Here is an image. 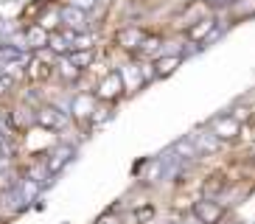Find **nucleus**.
Here are the masks:
<instances>
[{"label":"nucleus","instance_id":"f257e3e1","mask_svg":"<svg viewBox=\"0 0 255 224\" xmlns=\"http://www.w3.org/2000/svg\"><path fill=\"white\" fill-rule=\"evenodd\" d=\"M121 79H124V87H127L129 93H135V90H140L146 82L157 79V76H154V65H137V62H129V65L121 67Z\"/></svg>","mask_w":255,"mask_h":224},{"label":"nucleus","instance_id":"f03ea898","mask_svg":"<svg viewBox=\"0 0 255 224\" xmlns=\"http://www.w3.org/2000/svg\"><path fill=\"white\" fill-rule=\"evenodd\" d=\"M208 126L219 134V140H222V143L239 140V134L244 132V123H241L236 115H230V112H222V115H216V118L208 123Z\"/></svg>","mask_w":255,"mask_h":224},{"label":"nucleus","instance_id":"7ed1b4c3","mask_svg":"<svg viewBox=\"0 0 255 224\" xmlns=\"http://www.w3.org/2000/svg\"><path fill=\"white\" fill-rule=\"evenodd\" d=\"M34 120H37L42 129H48V132H59V129H65L70 123V112H62L59 107L45 104L34 112Z\"/></svg>","mask_w":255,"mask_h":224},{"label":"nucleus","instance_id":"20e7f679","mask_svg":"<svg viewBox=\"0 0 255 224\" xmlns=\"http://www.w3.org/2000/svg\"><path fill=\"white\" fill-rule=\"evenodd\" d=\"M194 219L199 224H219L222 219H225V208H222V202L219 199L205 196V199L194 202Z\"/></svg>","mask_w":255,"mask_h":224},{"label":"nucleus","instance_id":"39448f33","mask_svg":"<svg viewBox=\"0 0 255 224\" xmlns=\"http://www.w3.org/2000/svg\"><path fill=\"white\" fill-rule=\"evenodd\" d=\"M124 79H121V70H110L107 76H101V82L96 87V96L101 101H118L124 96Z\"/></svg>","mask_w":255,"mask_h":224},{"label":"nucleus","instance_id":"423d86ee","mask_svg":"<svg viewBox=\"0 0 255 224\" xmlns=\"http://www.w3.org/2000/svg\"><path fill=\"white\" fill-rule=\"evenodd\" d=\"M216 22H219L216 14H205V17H199V20H194L185 28L188 42H208V39L213 37V31H216Z\"/></svg>","mask_w":255,"mask_h":224},{"label":"nucleus","instance_id":"0eeeda50","mask_svg":"<svg viewBox=\"0 0 255 224\" xmlns=\"http://www.w3.org/2000/svg\"><path fill=\"white\" fill-rule=\"evenodd\" d=\"M146 31L137 28V25H127V28H121L118 34H115V45L118 48H124V51L129 53H140V45L146 42Z\"/></svg>","mask_w":255,"mask_h":224},{"label":"nucleus","instance_id":"6e6552de","mask_svg":"<svg viewBox=\"0 0 255 224\" xmlns=\"http://www.w3.org/2000/svg\"><path fill=\"white\" fill-rule=\"evenodd\" d=\"M73 157H76V149L70 146V143H59V146H53V149L48 151V157H45L48 174H51V177H56V174H59L62 168L73 160Z\"/></svg>","mask_w":255,"mask_h":224},{"label":"nucleus","instance_id":"1a4fd4ad","mask_svg":"<svg viewBox=\"0 0 255 224\" xmlns=\"http://www.w3.org/2000/svg\"><path fill=\"white\" fill-rule=\"evenodd\" d=\"M59 17H62V25L76 31V34L90 31V22H87V11H84V8H76V6H70V3H65V6L59 8Z\"/></svg>","mask_w":255,"mask_h":224},{"label":"nucleus","instance_id":"9d476101","mask_svg":"<svg viewBox=\"0 0 255 224\" xmlns=\"http://www.w3.org/2000/svg\"><path fill=\"white\" fill-rule=\"evenodd\" d=\"M96 93H79V96H73V101H70V115H73L76 120H93V112L98 110L96 107Z\"/></svg>","mask_w":255,"mask_h":224},{"label":"nucleus","instance_id":"9b49d317","mask_svg":"<svg viewBox=\"0 0 255 224\" xmlns=\"http://www.w3.org/2000/svg\"><path fill=\"white\" fill-rule=\"evenodd\" d=\"M194 143H196V149H199V154H216L219 151V146H222V140H219V134L213 132L210 126H205V129H196L194 134Z\"/></svg>","mask_w":255,"mask_h":224},{"label":"nucleus","instance_id":"f8f14e48","mask_svg":"<svg viewBox=\"0 0 255 224\" xmlns=\"http://www.w3.org/2000/svg\"><path fill=\"white\" fill-rule=\"evenodd\" d=\"M25 42H28V51H45L48 48V42H51V31H45L42 25H28L25 28Z\"/></svg>","mask_w":255,"mask_h":224},{"label":"nucleus","instance_id":"ddd939ff","mask_svg":"<svg viewBox=\"0 0 255 224\" xmlns=\"http://www.w3.org/2000/svg\"><path fill=\"white\" fill-rule=\"evenodd\" d=\"M182 65V53H163L154 59V76L157 79H168V76Z\"/></svg>","mask_w":255,"mask_h":224},{"label":"nucleus","instance_id":"4468645a","mask_svg":"<svg viewBox=\"0 0 255 224\" xmlns=\"http://www.w3.org/2000/svg\"><path fill=\"white\" fill-rule=\"evenodd\" d=\"M227 14H230L233 22H244L255 17V0H230L227 6Z\"/></svg>","mask_w":255,"mask_h":224},{"label":"nucleus","instance_id":"2eb2a0df","mask_svg":"<svg viewBox=\"0 0 255 224\" xmlns=\"http://www.w3.org/2000/svg\"><path fill=\"white\" fill-rule=\"evenodd\" d=\"M171 154H174V157H180V160H185V163H191V160H196V157H202V154H199V149H196V143H194V137H191V134H188V137H180V140H174Z\"/></svg>","mask_w":255,"mask_h":224},{"label":"nucleus","instance_id":"dca6fc26","mask_svg":"<svg viewBox=\"0 0 255 224\" xmlns=\"http://www.w3.org/2000/svg\"><path fill=\"white\" fill-rule=\"evenodd\" d=\"M165 177V157H154V160H149L146 163V168H143V182H157V179Z\"/></svg>","mask_w":255,"mask_h":224},{"label":"nucleus","instance_id":"f3484780","mask_svg":"<svg viewBox=\"0 0 255 224\" xmlns=\"http://www.w3.org/2000/svg\"><path fill=\"white\" fill-rule=\"evenodd\" d=\"M56 70H59V76L65 82H73V79H79V73H82V70L70 62V56H59V59H56Z\"/></svg>","mask_w":255,"mask_h":224},{"label":"nucleus","instance_id":"a211bd4d","mask_svg":"<svg viewBox=\"0 0 255 224\" xmlns=\"http://www.w3.org/2000/svg\"><path fill=\"white\" fill-rule=\"evenodd\" d=\"M163 53V37H146V42L140 45V56H154L157 59Z\"/></svg>","mask_w":255,"mask_h":224},{"label":"nucleus","instance_id":"6ab92c4d","mask_svg":"<svg viewBox=\"0 0 255 224\" xmlns=\"http://www.w3.org/2000/svg\"><path fill=\"white\" fill-rule=\"evenodd\" d=\"M68 56L79 70H87V67L93 65V59H96V51H93V48L90 51H73V53H68Z\"/></svg>","mask_w":255,"mask_h":224},{"label":"nucleus","instance_id":"aec40b11","mask_svg":"<svg viewBox=\"0 0 255 224\" xmlns=\"http://www.w3.org/2000/svg\"><path fill=\"white\" fill-rule=\"evenodd\" d=\"M93 45H96V37H93L90 31H82V34H76L73 37V51H90Z\"/></svg>","mask_w":255,"mask_h":224},{"label":"nucleus","instance_id":"412c9836","mask_svg":"<svg viewBox=\"0 0 255 224\" xmlns=\"http://www.w3.org/2000/svg\"><path fill=\"white\" fill-rule=\"evenodd\" d=\"M39 25H42L45 31H51V34H53V31H56V28L62 25L59 8H53V11H48V14H42V17H39Z\"/></svg>","mask_w":255,"mask_h":224},{"label":"nucleus","instance_id":"4be33fe9","mask_svg":"<svg viewBox=\"0 0 255 224\" xmlns=\"http://www.w3.org/2000/svg\"><path fill=\"white\" fill-rule=\"evenodd\" d=\"M202 191H205V196L222 194V191H225V177H222V174H213V177H208V182L202 185Z\"/></svg>","mask_w":255,"mask_h":224},{"label":"nucleus","instance_id":"5701e85b","mask_svg":"<svg viewBox=\"0 0 255 224\" xmlns=\"http://www.w3.org/2000/svg\"><path fill=\"white\" fill-rule=\"evenodd\" d=\"M70 6H76V8H84V11H90V8H96V3L98 0H68Z\"/></svg>","mask_w":255,"mask_h":224},{"label":"nucleus","instance_id":"b1692460","mask_svg":"<svg viewBox=\"0 0 255 224\" xmlns=\"http://www.w3.org/2000/svg\"><path fill=\"white\" fill-rule=\"evenodd\" d=\"M8 87H11V79H8V76H3V73H0V98H3V96H6V93H8Z\"/></svg>","mask_w":255,"mask_h":224},{"label":"nucleus","instance_id":"393cba45","mask_svg":"<svg viewBox=\"0 0 255 224\" xmlns=\"http://www.w3.org/2000/svg\"><path fill=\"white\" fill-rule=\"evenodd\" d=\"M98 224H115L113 219H104V222H98Z\"/></svg>","mask_w":255,"mask_h":224}]
</instances>
